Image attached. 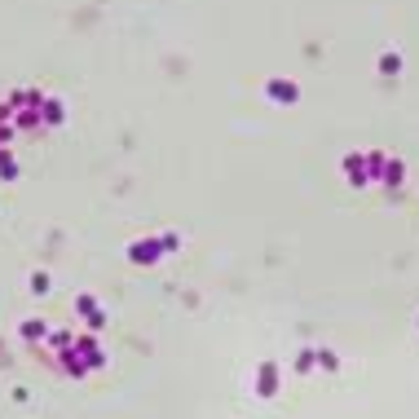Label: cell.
I'll use <instances>...</instances> for the list:
<instances>
[{
	"label": "cell",
	"mask_w": 419,
	"mask_h": 419,
	"mask_svg": "<svg viewBox=\"0 0 419 419\" xmlns=\"http://www.w3.org/2000/svg\"><path fill=\"white\" fill-rule=\"evenodd\" d=\"M344 177H349V186H366L371 181V168H366V154H344Z\"/></svg>",
	"instance_id": "1"
},
{
	"label": "cell",
	"mask_w": 419,
	"mask_h": 419,
	"mask_svg": "<svg viewBox=\"0 0 419 419\" xmlns=\"http://www.w3.org/2000/svg\"><path fill=\"white\" fill-rule=\"evenodd\" d=\"M269 98L278 106H292V102H301V89L292 80H269Z\"/></svg>",
	"instance_id": "2"
},
{
	"label": "cell",
	"mask_w": 419,
	"mask_h": 419,
	"mask_svg": "<svg viewBox=\"0 0 419 419\" xmlns=\"http://www.w3.org/2000/svg\"><path fill=\"white\" fill-rule=\"evenodd\" d=\"M402 177H406V163H402V159H384V172H380L375 181L393 190V186H402Z\"/></svg>",
	"instance_id": "3"
},
{
	"label": "cell",
	"mask_w": 419,
	"mask_h": 419,
	"mask_svg": "<svg viewBox=\"0 0 419 419\" xmlns=\"http://www.w3.org/2000/svg\"><path fill=\"white\" fill-rule=\"evenodd\" d=\"M380 75H402V53H380Z\"/></svg>",
	"instance_id": "4"
},
{
	"label": "cell",
	"mask_w": 419,
	"mask_h": 419,
	"mask_svg": "<svg viewBox=\"0 0 419 419\" xmlns=\"http://www.w3.org/2000/svg\"><path fill=\"white\" fill-rule=\"evenodd\" d=\"M274 389H278V371H274V366H265V371H260V393L269 398Z\"/></svg>",
	"instance_id": "5"
},
{
	"label": "cell",
	"mask_w": 419,
	"mask_h": 419,
	"mask_svg": "<svg viewBox=\"0 0 419 419\" xmlns=\"http://www.w3.org/2000/svg\"><path fill=\"white\" fill-rule=\"evenodd\" d=\"M314 362H318V366H327V371H335V366H340V357H335V353H322V349H318V353H314Z\"/></svg>",
	"instance_id": "6"
},
{
	"label": "cell",
	"mask_w": 419,
	"mask_h": 419,
	"mask_svg": "<svg viewBox=\"0 0 419 419\" xmlns=\"http://www.w3.org/2000/svg\"><path fill=\"white\" fill-rule=\"evenodd\" d=\"M415 327H419V318H415Z\"/></svg>",
	"instance_id": "7"
}]
</instances>
